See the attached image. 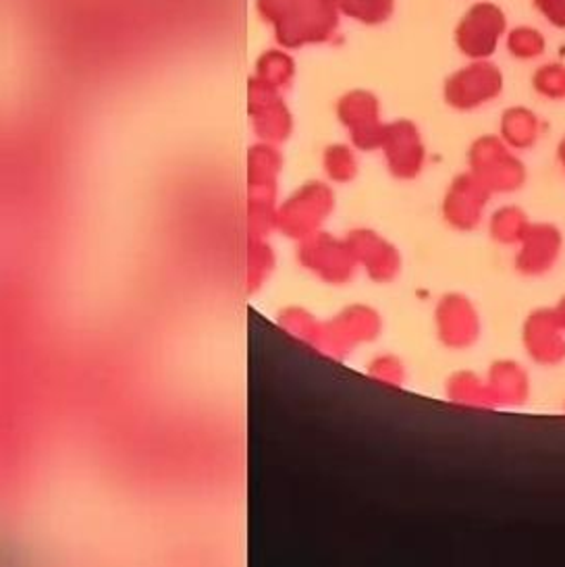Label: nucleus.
<instances>
[{"mask_svg":"<svg viewBox=\"0 0 565 567\" xmlns=\"http://www.w3.org/2000/svg\"><path fill=\"white\" fill-rule=\"evenodd\" d=\"M258 11L287 49L331 40L341 16L335 0H258Z\"/></svg>","mask_w":565,"mask_h":567,"instance_id":"nucleus-1","label":"nucleus"},{"mask_svg":"<svg viewBox=\"0 0 565 567\" xmlns=\"http://www.w3.org/2000/svg\"><path fill=\"white\" fill-rule=\"evenodd\" d=\"M468 171L476 175L493 192V196L515 194L528 179V171L517 152L493 134L481 135L470 144Z\"/></svg>","mask_w":565,"mask_h":567,"instance_id":"nucleus-2","label":"nucleus"},{"mask_svg":"<svg viewBox=\"0 0 565 567\" xmlns=\"http://www.w3.org/2000/svg\"><path fill=\"white\" fill-rule=\"evenodd\" d=\"M507 30V13L491 0H479L458 21L453 40L465 59L486 61L497 52Z\"/></svg>","mask_w":565,"mask_h":567,"instance_id":"nucleus-3","label":"nucleus"},{"mask_svg":"<svg viewBox=\"0 0 565 567\" xmlns=\"http://www.w3.org/2000/svg\"><path fill=\"white\" fill-rule=\"evenodd\" d=\"M505 90V75L491 59L470 61L451 73L443 85V99L453 111L470 113L497 101Z\"/></svg>","mask_w":565,"mask_h":567,"instance_id":"nucleus-4","label":"nucleus"},{"mask_svg":"<svg viewBox=\"0 0 565 567\" xmlns=\"http://www.w3.org/2000/svg\"><path fill=\"white\" fill-rule=\"evenodd\" d=\"M335 208V194L331 187L320 182H308L294 192L277 208V229L291 239H304L320 231Z\"/></svg>","mask_w":565,"mask_h":567,"instance_id":"nucleus-5","label":"nucleus"},{"mask_svg":"<svg viewBox=\"0 0 565 567\" xmlns=\"http://www.w3.org/2000/svg\"><path fill=\"white\" fill-rule=\"evenodd\" d=\"M381 329V317L377 310L364 303H353L343 308L337 317L322 322L316 350L332 358H346L360 343L374 341Z\"/></svg>","mask_w":565,"mask_h":567,"instance_id":"nucleus-6","label":"nucleus"},{"mask_svg":"<svg viewBox=\"0 0 565 567\" xmlns=\"http://www.w3.org/2000/svg\"><path fill=\"white\" fill-rule=\"evenodd\" d=\"M298 262L320 281L329 285L349 284L358 268L348 241L325 231H316L299 239Z\"/></svg>","mask_w":565,"mask_h":567,"instance_id":"nucleus-7","label":"nucleus"},{"mask_svg":"<svg viewBox=\"0 0 565 567\" xmlns=\"http://www.w3.org/2000/svg\"><path fill=\"white\" fill-rule=\"evenodd\" d=\"M337 117L358 151H381L384 125L379 99L368 90H351L337 102Z\"/></svg>","mask_w":565,"mask_h":567,"instance_id":"nucleus-8","label":"nucleus"},{"mask_svg":"<svg viewBox=\"0 0 565 567\" xmlns=\"http://www.w3.org/2000/svg\"><path fill=\"white\" fill-rule=\"evenodd\" d=\"M381 151L387 168L396 179L410 182L424 168L427 148L418 125L410 118H398L384 125Z\"/></svg>","mask_w":565,"mask_h":567,"instance_id":"nucleus-9","label":"nucleus"},{"mask_svg":"<svg viewBox=\"0 0 565 567\" xmlns=\"http://www.w3.org/2000/svg\"><path fill=\"white\" fill-rule=\"evenodd\" d=\"M491 198L493 192L476 175L465 171L449 184L441 213L451 229L464 234L474 231L481 227L484 208Z\"/></svg>","mask_w":565,"mask_h":567,"instance_id":"nucleus-10","label":"nucleus"},{"mask_svg":"<svg viewBox=\"0 0 565 567\" xmlns=\"http://www.w3.org/2000/svg\"><path fill=\"white\" fill-rule=\"evenodd\" d=\"M434 329L439 341L449 350H468L481 337V317L465 296L448 293L434 308Z\"/></svg>","mask_w":565,"mask_h":567,"instance_id":"nucleus-11","label":"nucleus"},{"mask_svg":"<svg viewBox=\"0 0 565 567\" xmlns=\"http://www.w3.org/2000/svg\"><path fill=\"white\" fill-rule=\"evenodd\" d=\"M346 241L358 268H364L366 275L374 284H391L398 277L401 270V256L398 248L382 235L360 227L349 231Z\"/></svg>","mask_w":565,"mask_h":567,"instance_id":"nucleus-12","label":"nucleus"},{"mask_svg":"<svg viewBox=\"0 0 565 567\" xmlns=\"http://www.w3.org/2000/svg\"><path fill=\"white\" fill-rule=\"evenodd\" d=\"M249 115L254 132L266 144H279L291 134V115L279 90L258 78L249 80Z\"/></svg>","mask_w":565,"mask_h":567,"instance_id":"nucleus-13","label":"nucleus"},{"mask_svg":"<svg viewBox=\"0 0 565 567\" xmlns=\"http://www.w3.org/2000/svg\"><path fill=\"white\" fill-rule=\"evenodd\" d=\"M524 350L538 367H559L565 360V329L555 310H536L522 329Z\"/></svg>","mask_w":565,"mask_h":567,"instance_id":"nucleus-14","label":"nucleus"},{"mask_svg":"<svg viewBox=\"0 0 565 567\" xmlns=\"http://www.w3.org/2000/svg\"><path fill=\"white\" fill-rule=\"evenodd\" d=\"M564 250V235L551 223H532L517 244L515 270L524 277H541L557 265Z\"/></svg>","mask_w":565,"mask_h":567,"instance_id":"nucleus-15","label":"nucleus"},{"mask_svg":"<svg viewBox=\"0 0 565 567\" xmlns=\"http://www.w3.org/2000/svg\"><path fill=\"white\" fill-rule=\"evenodd\" d=\"M281 152L275 144H256L248 154V204L277 206V177L281 171Z\"/></svg>","mask_w":565,"mask_h":567,"instance_id":"nucleus-16","label":"nucleus"},{"mask_svg":"<svg viewBox=\"0 0 565 567\" xmlns=\"http://www.w3.org/2000/svg\"><path fill=\"white\" fill-rule=\"evenodd\" d=\"M497 135L514 152L532 151L543 135L541 117L528 106H510L501 113Z\"/></svg>","mask_w":565,"mask_h":567,"instance_id":"nucleus-17","label":"nucleus"},{"mask_svg":"<svg viewBox=\"0 0 565 567\" xmlns=\"http://www.w3.org/2000/svg\"><path fill=\"white\" fill-rule=\"evenodd\" d=\"M486 383L497 405H522L531 393L528 374L514 360L495 362L486 374Z\"/></svg>","mask_w":565,"mask_h":567,"instance_id":"nucleus-18","label":"nucleus"},{"mask_svg":"<svg viewBox=\"0 0 565 567\" xmlns=\"http://www.w3.org/2000/svg\"><path fill=\"white\" fill-rule=\"evenodd\" d=\"M531 225V218L520 206L505 204L489 218V235L501 246H517Z\"/></svg>","mask_w":565,"mask_h":567,"instance_id":"nucleus-19","label":"nucleus"},{"mask_svg":"<svg viewBox=\"0 0 565 567\" xmlns=\"http://www.w3.org/2000/svg\"><path fill=\"white\" fill-rule=\"evenodd\" d=\"M505 51L520 63H532L545 56L547 52V35L543 34L538 28L522 23L510 28L507 34L503 38Z\"/></svg>","mask_w":565,"mask_h":567,"instance_id":"nucleus-20","label":"nucleus"},{"mask_svg":"<svg viewBox=\"0 0 565 567\" xmlns=\"http://www.w3.org/2000/svg\"><path fill=\"white\" fill-rule=\"evenodd\" d=\"M448 395L453 403H462V405H479V408L497 405L486 379H481L479 374L465 372V370L449 379Z\"/></svg>","mask_w":565,"mask_h":567,"instance_id":"nucleus-21","label":"nucleus"},{"mask_svg":"<svg viewBox=\"0 0 565 567\" xmlns=\"http://www.w3.org/2000/svg\"><path fill=\"white\" fill-rule=\"evenodd\" d=\"M341 16L364 25H381L396 11V0H335Z\"/></svg>","mask_w":565,"mask_h":567,"instance_id":"nucleus-22","label":"nucleus"},{"mask_svg":"<svg viewBox=\"0 0 565 567\" xmlns=\"http://www.w3.org/2000/svg\"><path fill=\"white\" fill-rule=\"evenodd\" d=\"M532 90L538 99L548 102L565 101V63L548 61L534 69L531 78Z\"/></svg>","mask_w":565,"mask_h":567,"instance_id":"nucleus-23","label":"nucleus"},{"mask_svg":"<svg viewBox=\"0 0 565 567\" xmlns=\"http://www.w3.org/2000/svg\"><path fill=\"white\" fill-rule=\"evenodd\" d=\"M273 267H275V254L266 244L265 237L249 235L248 268H246V285H248L249 293L258 291L265 285Z\"/></svg>","mask_w":565,"mask_h":567,"instance_id":"nucleus-24","label":"nucleus"},{"mask_svg":"<svg viewBox=\"0 0 565 567\" xmlns=\"http://www.w3.org/2000/svg\"><path fill=\"white\" fill-rule=\"evenodd\" d=\"M322 167L332 184H349L358 175V158L348 144H332L322 154Z\"/></svg>","mask_w":565,"mask_h":567,"instance_id":"nucleus-25","label":"nucleus"},{"mask_svg":"<svg viewBox=\"0 0 565 567\" xmlns=\"http://www.w3.org/2000/svg\"><path fill=\"white\" fill-rule=\"evenodd\" d=\"M279 324L281 329H285L287 333L294 334L299 341H304L306 346L315 348L318 346V339H320V329H322V322L316 320L310 312L301 310V308H287L279 315Z\"/></svg>","mask_w":565,"mask_h":567,"instance_id":"nucleus-26","label":"nucleus"},{"mask_svg":"<svg viewBox=\"0 0 565 567\" xmlns=\"http://www.w3.org/2000/svg\"><path fill=\"white\" fill-rule=\"evenodd\" d=\"M291 75H294V61L285 52H266L265 56L258 61L256 78L277 90L289 84Z\"/></svg>","mask_w":565,"mask_h":567,"instance_id":"nucleus-27","label":"nucleus"},{"mask_svg":"<svg viewBox=\"0 0 565 567\" xmlns=\"http://www.w3.org/2000/svg\"><path fill=\"white\" fill-rule=\"evenodd\" d=\"M368 374L379 383L393 384V386L403 383V377H405L401 360L393 353H381L372 358L368 364Z\"/></svg>","mask_w":565,"mask_h":567,"instance_id":"nucleus-28","label":"nucleus"},{"mask_svg":"<svg viewBox=\"0 0 565 567\" xmlns=\"http://www.w3.org/2000/svg\"><path fill=\"white\" fill-rule=\"evenodd\" d=\"M531 4L551 28L565 32V0H531Z\"/></svg>","mask_w":565,"mask_h":567,"instance_id":"nucleus-29","label":"nucleus"},{"mask_svg":"<svg viewBox=\"0 0 565 567\" xmlns=\"http://www.w3.org/2000/svg\"><path fill=\"white\" fill-rule=\"evenodd\" d=\"M557 161H559V165L565 171V135L559 140V144H557Z\"/></svg>","mask_w":565,"mask_h":567,"instance_id":"nucleus-30","label":"nucleus"},{"mask_svg":"<svg viewBox=\"0 0 565 567\" xmlns=\"http://www.w3.org/2000/svg\"><path fill=\"white\" fill-rule=\"evenodd\" d=\"M555 312H557V318H559V322L564 324L565 329V298L564 300L559 301V306L555 308Z\"/></svg>","mask_w":565,"mask_h":567,"instance_id":"nucleus-31","label":"nucleus"}]
</instances>
